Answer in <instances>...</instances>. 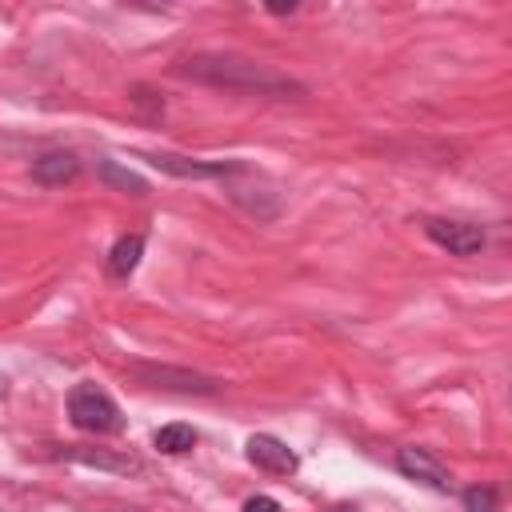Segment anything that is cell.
<instances>
[{"label": "cell", "instance_id": "obj_6", "mask_svg": "<svg viewBox=\"0 0 512 512\" xmlns=\"http://www.w3.org/2000/svg\"><path fill=\"white\" fill-rule=\"evenodd\" d=\"M140 252H144V240L140 236H124V240H116V248H112V276H128L136 264H140Z\"/></svg>", "mask_w": 512, "mask_h": 512}, {"label": "cell", "instance_id": "obj_4", "mask_svg": "<svg viewBox=\"0 0 512 512\" xmlns=\"http://www.w3.org/2000/svg\"><path fill=\"white\" fill-rule=\"evenodd\" d=\"M396 468H400L404 476H412V480L428 484V488H440V492L448 488V472H444V464H440L436 456H428L424 448H400Z\"/></svg>", "mask_w": 512, "mask_h": 512}, {"label": "cell", "instance_id": "obj_1", "mask_svg": "<svg viewBox=\"0 0 512 512\" xmlns=\"http://www.w3.org/2000/svg\"><path fill=\"white\" fill-rule=\"evenodd\" d=\"M68 416H72V424L84 428V432H120V428H124V416H120L116 400H112L104 388H96V384L72 388V396H68Z\"/></svg>", "mask_w": 512, "mask_h": 512}, {"label": "cell", "instance_id": "obj_2", "mask_svg": "<svg viewBox=\"0 0 512 512\" xmlns=\"http://www.w3.org/2000/svg\"><path fill=\"white\" fill-rule=\"evenodd\" d=\"M428 236H432L440 248L456 252V256H472V252H480V244H484V232H480L476 224H460V220H432V224H428Z\"/></svg>", "mask_w": 512, "mask_h": 512}, {"label": "cell", "instance_id": "obj_8", "mask_svg": "<svg viewBox=\"0 0 512 512\" xmlns=\"http://www.w3.org/2000/svg\"><path fill=\"white\" fill-rule=\"evenodd\" d=\"M464 504H468V512H496L500 496H496V488H468Z\"/></svg>", "mask_w": 512, "mask_h": 512}, {"label": "cell", "instance_id": "obj_3", "mask_svg": "<svg viewBox=\"0 0 512 512\" xmlns=\"http://www.w3.org/2000/svg\"><path fill=\"white\" fill-rule=\"evenodd\" d=\"M248 460H252L256 468L272 472V476H288V472H296V456H292V448L280 444L276 436H252V440H248Z\"/></svg>", "mask_w": 512, "mask_h": 512}, {"label": "cell", "instance_id": "obj_9", "mask_svg": "<svg viewBox=\"0 0 512 512\" xmlns=\"http://www.w3.org/2000/svg\"><path fill=\"white\" fill-rule=\"evenodd\" d=\"M244 512H280V504H276L272 496H252V500L244 504Z\"/></svg>", "mask_w": 512, "mask_h": 512}, {"label": "cell", "instance_id": "obj_5", "mask_svg": "<svg viewBox=\"0 0 512 512\" xmlns=\"http://www.w3.org/2000/svg\"><path fill=\"white\" fill-rule=\"evenodd\" d=\"M76 156L72 152H52V156H44V160H36V168H32V176L40 180V184H64V180H72L76 176Z\"/></svg>", "mask_w": 512, "mask_h": 512}, {"label": "cell", "instance_id": "obj_7", "mask_svg": "<svg viewBox=\"0 0 512 512\" xmlns=\"http://www.w3.org/2000/svg\"><path fill=\"white\" fill-rule=\"evenodd\" d=\"M192 444H196V432H192L188 424H164V428L156 432V448H160V452H172V456H176V452H188Z\"/></svg>", "mask_w": 512, "mask_h": 512}]
</instances>
